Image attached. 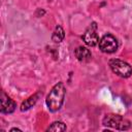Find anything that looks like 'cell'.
I'll return each instance as SVG.
<instances>
[{
    "label": "cell",
    "instance_id": "3957f363",
    "mask_svg": "<svg viewBox=\"0 0 132 132\" xmlns=\"http://www.w3.org/2000/svg\"><path fill=\"white\" fill-rule=\"evenodd\" d=\"M109 67L113 73L124 78H127L132 74L131 65L120 59H111L109 61Z\"/></svg>",
    "mask_w": 132,
    "mask_h": 132
},
{
    "label": "cell",
    "instance_id": "8992f818",
    "mask_svg": "<svg viewBox=\"0 0 132 132\" xmlns=\"http://www.w3.org/2000/svg\"><path fill=\"white\" fill-rule=\"evenodd\" d=\"M16 108V104L15 102L8 97V95L2 91L1 92V107H0V111L2 113H11L15 110Z\"/></svg>",
    "mask_w": 132,
    "mask_h": 132
},
{
    "label": "cell",
    "instance_id": "ba28073f",
    "mask_svg": "<svg viewBox=\"0 0 132 132\" xmlns=\"http://www.w3.org/2000/svg\"><path fill=\"white\" fill-rule=\"evenodd\" d=\"M74 55H75L76 59L78 61H80V62H87L92 57V54H91L90 50L85 47V46H78L74 51Z\"/></svg>",
    "mask_w": 132,
    "mask_h": 132
},
{
    "label": "cell",
    "instance_id": "277c9868",
    "mask_svg": "<svg viewBox=\"0 0 132 132\" xmlns=\"http://www.w3.org/2000/svg\"><path fill=\"white\" fill-rule=\"evenodd\" d=\"M99 50L105 54H112L118 50V40L111 34H105L99 40Z\"/></svg>",
    "mask_w": 132,
    "mask_h": 132
},
{
    "label": "cell",
    "instance_id": "5b68a950",
    "mask_svg": "<svg viewBox=\"0 0 132 132\" xmlns=\"http://www.w3.org/2000/svg\"><path fill=\"white\" fill-rule=\"evenodd\" d=\"M85 43L89 46H95L99 43V37L97 35V24L93 22L85 31L82 35Z\"/></svg>",
    "mask_w": 132,
    "mask_h": 132
},
{
    "label": "cell",
    "instance_id": "6da1fadb",
    "mask_svg": "<svg viewBox=\"0 0 132 132\" xmlns=\"http://www.w3.org/2000/svg\"><path fill=\"white\" fill-rule=\"evenodd\" d=\"M65 95H66V89H65L64 84L63 82L56 84L52 88V90L50 91L45 99V103H46L48 110L52 112H56L60 110V108L62 107L64 103Z\"/></svg>",
    "mask_w": 132,
    "mask_h": 132
},
{
    "label": "cell",
    "instance_id": "9c48e42d",
    "mask_svg": "<svg viewBox=\"0 0 132 132\" xmlns=\"http://www.w3.org/2000/svg\"><path fill=\"white\" fill-rule=\"evenodd\" d=\"M64 37H65V32H64L63 28H62L61 26L58 25V26L55 28L54 32H53L52 40H53L54 42H56V43H60V42L63 41Z\"/></svg>",
    "mask_w": 132,
    "mask_h": 132
},
{
    "label": "cell",
    "instance_id": "7a4b0ae2",
    "mask_svg": "<svg viewBox=\"0 0 132 132\" xmlns=\"http://www.w3.org/2000/svg\"><path fill=\"white\" fill-rule=\"evenodd\" d=\"M102 124L106 127L121 130V131H126V130L130 129V127H131V122L129 120H127L126 118H124L120 114H116V113L105 114L102 120Z\"/></svg>",
    "mask_w": 132,
    "mask_h": 132
},
{
    "label": "cell",
    "instance_id": "7c38bea8",
    "mask_svg": "<svg viewBox=\"0 0 132 132\" xmlns=\"http://www.w3.org/2000/svg\"><path fill=\"white\" fill-rule=\"evenodd\" d=\"M13 131H22V130L19 129V128H12V129H10V132H13Z\"/></svg>",
    "mask_w": 132,
    "mask_h": 132
},
{
    "label": "cell",
    "instance_id": "52a82bcc",
    "mask_svg": "<svg viewBox=\"0 0 132 132\" xmlns=\"http://www.w3.org/2000/svg\"><path fill=\"white\" fill-rule=\"evenodd\" d=\"M41 95H42L41 92H37V93L33 94L32 96H30L29 98H27L25 101L22 102V104H21V110L22 111H26V110L30 109L31 107H33L36 104V102L38 101V99H39V97Z\"/></svg>",
    "mask_w": 132,
    "mask_h": 132
},
{
    "label": "cell",
    "instance_id": "8fae6325",
    "mask_svg": "<svg viewBox=\"0 0 132 132\" xmlns=\"http://www.w3.org/2000/svg\"><path fill=\"white\" fill-rule=\"evenodd\" d=\"M44 13H45V11H44V10H41V9H38V10H37V15H39V14L43 15Z\"/></svg>",
    "mask_w": 132,
    "mask_h": 132
},
{
    "label": "cell",
    "instance_id": "30bf717a",
    "mask_svg": "<svg viewBox=\"0 0 132 132\" xmlns=\"http://www.w3.org/2000/svg\"><path fill=\"white\" fill-rule=\"evenodd\" d=\"M66 130V125L63 122H54L47 129L46 131H54V132H61V131H65Z\"/></svg>",
    "mask_w": 132,
    "mask_h": 132
}]
</instances>
